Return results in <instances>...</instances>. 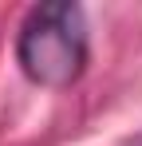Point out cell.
Returning <instances> with one entry per match:
<instances>
[{
  "label": "cell",
  "mask_w": 142,
  "mask_h": 146,
  "mask_svg": "<svg viewBox=\"0 0 142 146\" xmlns=\"http://www.w3.org/2000/svg\"><path fill=\"white\" fill-rule=\"evenodd\" d=\"M24 75L40 87L63 91L87 67V16L71 0H47L28 12L16 40Z\"/></svg>",
  "instance_id": "cell-1"
}]
</instances>
